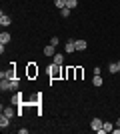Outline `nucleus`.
I'll return each instance as SVG.
<instances>
[{"instance_id": "f257e3e1", "label": "nucleus", "mask_w": 120, "mask_h": 134, "mask_svg": "<svg viewBox=\"0 0 120 134\" xmlns=\"http://www.w3.org/2000/svg\"><path fill=\"white\" fill-rule=\"evenodd\" d=\"M46 72H48L50 80H56L58 76H60V74H64V70H62V66H60V64H54V62H52L50 66L46 68Z\"/></svg>"}, {"instance_id": "f03ea898", "label": "nucleus", "mask_w": 120, "mask_h": 134, "mask_svg": "<svg viewBox=\"0 0 120 134\" xmlns=\"http://www.w3.org/2000/svg\"><path fill=\"white\" fill-rule=\"evenodd\" d=\"M26 76H28L30 80H34L36 76H38V64H34V62H30L28 66H26Z\"/></svg>"}, {"instance_id": "7ed1b4c3", "label": "nucleus", "mask_w": 120, "mask_h": 134, "mask_svg": "<svg viewBox=\"0 0 120 134\" xmlns=\"http://www.w3.org/2000/svg\"><path fill=\"white\" fill-rule=\"evenodd\" d=\"M102 120H100V118H92V120H90V128L92 130H94V132H100V134H102Z\"/></svg>"}, {"instance_id": "20e7f679", "label": "nucleus", "mask_w": 120, "mask_h": 134, "mask_svg": "<svg viewBox=\"0 0 120 134\" xmlns=\"http://www.w3.org/2000/svg\"><path fill=\"white\" fill-rule=\"evenodd\" d=\"M64 78H68V80H76V66H68V68H64V74H62Z\"/></svg>"}, {"instance_id": "39448f33", "label": "nucleus", "mask_w": 120, "mask_h": 134, "mask_svg": "<svg viewBox=\"0 0 120 134\" xmlns=\"http://www.w3.org/2000/svg\"><path fill=\"white\" fill-rule=\"evenodd\" d=\"M74 44H76V50H78V52H84V50H86V46H88L84 38H78V40H74Z\"/></svg>"}, {"instance_id": "423d86ee", "label": "nucleus", "mask_w": 120, "mask_h": 134, "mask_svg": "<svg viewBox=\"0 0 120 134\" xmlns=\"http://www.w3.org/2000/svg\"><path fill=\"white\" fill-rule=\"evenodd\" d=\"M64 52H66V54H72V52H76L74 40H68V42H66V46H64Z\"/></svg>"}, {"instance_id": "0eeeda50", "label": "nucleus", "mask_w": 120, "mask_h": 134, "mask_svg": "<svg viewBox=\"0 0 120 134\" xmlns=\"http://www.w3.org/2000/svg\"><path fill=\"white\" fill-rule=\"evenodd\" d=\"M10 40H12L10 32H0V44H8Z\"/></svg>"}, {"instance_id": "6e6552de", "label": "nucleus", "mask_w": 120, "mask_h": 134, "mask_svg": "<svg viewBox=\"0 0 120 134\" xmlns=\"http://www.w3.org/2000/svg\"><path fill=\"white\" fill-rule=\"evenodd\" d=\"M0 24H2V26H10V24H12V18L6 16L4 12H2V14H0Z\"/></svg>"}, {"instance_id": "1a4fd4ad", "label": "nucleus", "mask_w": 120, "mask_h": 134, "mask_svg": "<svg viewBox=\"0 0 120 134\" xmlns=\"http://www.w3.org/2000/svg\"><path fill=\"white\" fill-rule=\"evenodd\" d=\"M10 102H12V104H16V106H18V104H22V92H18V90H16V94L10 98Z\"/></svg>"}, {"instance_id": "9d476101", "label": "nucleus", "mask_w": 120, "mask_h": 134, "mask_svg": "<svg viewBox=\"0 0 120 134\" xmlns=\"http://www.w3.org/2000/svg\"><path fill=\"white\" fill-rule=\"evenodd\" d=\"M52 62H54V64H60V66H62V64H64V54L56 52V54L52 56Z\"/></svg>"}, {"instance_id": "9b49d317", "label": "nucleus", "mask_w": 120, "mask_h": 134, "mask_svg": "<svg viewBox=\"0 0 120 134\" xmlns=\"http://www.w3.org/2000/svg\"><path fill=\"white\" fill-rule=\"evenodd\" d=\"M56 54V46H52V44H48L44 48V56H48V58H50V56H54Z\"/></svg>"}, {"instance_id": "f8f14e48", "label": "nucleus", "mask_w": 120, "mask_h": 134, "mask_svg": "<svg viewBox=\"0 0 120 134\" xmlns=\"http://www.w3.org/2000/svg\"><path fill=\"white\" fill-rule=\"evenodd\" d=\"M8 126H10V118L2 114V116H0V128L4 130V128H8Z\"/></svg>"}, {"instance_id": "ddd939ff", "label": "nucleus", "mask_w": 120, "mask_h": 134, "mask_svg": "<svg viewBox=\"0 0 120 134\" xmlns=\"http://www.w3.org/2000/svg\"><path fill=\"white\" fill-rule=\"evenodd\" d=\"M0 90H2V92H4V90H10V80H8V78L0 80Z\"/></svg>"}, {"instance_id": "4468645a", "label": "nucleus", "mask_w": 120, "mask_h": 134, "mask_svg": "<svg viewBox=\"0 0 120 134\" xmlns=\"http://www.w3.org/2000/svg\"><path fill=\"white\" fill-rule=\"evenodd\" d=\"M102 76H100V74H94V78H92V84H94V86H102Z\"/></svg>"}, {"instance_id": "2eb2a0df", "label": "nucleus", "mask_w": 120, "mask_h": 134, "mask_svg": "<svg viewBox=\"0 0 120 134\" xmlns=\"http://www.w3.org/2000/svg\"><path fill=\"white\" fill-rule=\"evenodd\" d=\"M108 72L110 74H116V72H118V62H110V64H108Z\"/></svg>"}, {"instance_id": "dca6fc26", "label": "nucleus", "mask_w": 120, "mask_h": 134, "mask_svg": "<svg viewBox=\"0 0 120 134\" xmlns=\"http://www.w3.org/2000/svg\"><path fill=\"white\" fill-rule=\"evenodd\" d=\"M112 130H114V124L112 122H104L102 124V132H112Z\"/></svg>"}, {"instance_id": "f3484780", "label": "nucleus", "mask_w": 120, "mask_h": 134, "mask_svg": "<svg viewBox=\"0 0 120 134\" xmlns=\"http://www.w3.org/2000/svg\"><path fill=\"white\" fill-rule=\"evenodd\" d=\"M2 114H4V116H8V118H12V116H14V114H16V112L12 110L10 106H8V108H2Z\"/></svg>"}, {"instance_id": "a211bd4d", "label": "nucleus", "mask_w": 120, "mask_h": 134, "mask_svg": "<svg viewBox=\"0 0 120 134\" xmlns=\"http://www.w3.org/2000/svg\"><path fill=\"white\" fill-rule=\"evenodd\" d=\"M20 88V82H18V78H12L10 80V90H18Z\"/></svg>"}, {"instance_id": "6ab92c4d", "label": "nucleus", "mask_w": 120, "mask_h": 134, "mask_svg": "<svg viewBox=\"0 0 120 134\" xmlns=\"http://www.w3.org/2000/svg\"><path fill=\"white\" fill-rule=\"evenodd\" d=\"M54 6H56L58 10H62L64 6H66V0H54Z\"/></svg>"}, {"instance_id": "aec40b11", "label": "nucleus", "mask_w": 120, "mask_h": 134, "mask_svg": "<svg viewBox=\"0 0 120 134\" xmlns=\"http://www.w3.org/2000/svg\"><path fill=\"white\" fill-rule=\"evenodd\" d=\"M66 6L72 10V8H76V6H78V0H66Z\"/></svg>"}, {"instance_id": "412c9836", "label": "nucleus", "mask_w": 120, "mask_h": 134, "mask_svg": "<svg viewBox=\"0 0 120 134\" xmlns=\"http://www.w3.org/2000/svg\"><path fill=\"white\" fill-rule=\"evenodd\" d=\"M60 16H64V18H68V16H70V8H68V6H64L62 10H60Z\"/></svg>"}, {"instance_id": "4be33fe9", "label": "nucleus", "mask_w": 120, "mask_h": 134, "mask_svg": "<svg viewBox=\"0 0 120 134\" xmlns=\"http://www.w3.org/2000/svg\"><path fill=\"white\" fill-rule=\"evenodd\" d=\"M82 76H84V70L80 66H76V80H82Z\"/></svg>"}, {"instance_id": "5701e85b", "label": "nucleus", "mask_w": 120, "mask_h": 134, "mask_svg": "<svg viewBox=\"0 0 120 134\" xmlns=\"http://www.w3.org/2000/svg\"><path fill=\"white\" fill-rule=\"evenodd\" d=\"M58 42H60V38H58V36H52V38H50V44H52V46H58Z\"/></svg>"}, {"instance_id": "b1692460", "label": "nucleus", "mask_w": 120, "mask_h": 134, "mask_svg": "<svg viewBox=\"0 0 120 134\" xmlns=\"http://www.w3.org/2000/svg\"><path fill=\"white\" fill-rule=\"evenodd\" d=\"M116 126H120V118H118V120H116Z\"/></svg>"}, {"instance_id": "393cba45", "label": "nucleus", "mask_w": 120, "mask_h": 134, "mask_svg": "<svg viewBox=\"0 0 120 134\" xmlns=\"http://www.w3.org/2000/svg\"><path fill=\"white\" fill-rule=\"evenodd\" d=\"M118 72H120V60H118Z\"/></svg>"}]
</instances>
